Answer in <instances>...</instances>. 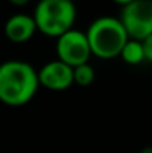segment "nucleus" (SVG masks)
<instances>
[{
  "instance_id": "f257e3e1",
  "label": "nucleus",
  "mask_w": 152,
  "mask_h": 153,
  "mask_svg": "<svg viewBox=\"0 0 152 153\" xmlns=\"http://www.w3.org/2000/svg\"><path fill=\"white\" fill-rule=\"evenodd\" d=\"M37 71L21 59H9L0 64V101L19 107L33 100L39 89Z\"/></svg>"
},
{
  "instance_id": "f03ea898",
  "label": "nucleus",
  "mask_w": 152,
  "mask_h": 153,
  "mask_svg": "<svg viewBox=\"0 0 152 153\" xmlns=\"http://www.w3.org/2000/svg\"><path fill=\"white\" fill-rule=\"evenodd\" d=\"M85 34L88 39L91 55H96L103 59L119 56L122 46L130 39L119 18L113 16H100L94 19Z\"/></svg>"
},
{
  "instance_id": "7ed1b4c3",
  "label": "nucleus",
  "mask_w": 152,
  "mask_h": 153,
  "mask_svg": "<svg viewBox=\"0 0 152 153\" xmlns=\"http://www.w3.org/2000/svg\"><path fill=\"white\" fill-rule=\"evenodd\" d=\"M31 16L37 31L49 37H58L73 28L76 6L73 0H39Z\"/></svg>"
},
{
  "instance_id": "20e7f679",
  "label": "nucleus",
  "mask_w": 152,
  "mask_h": 153,
  "mask_svg": "<svg viewBox=\"0 0 152 153\" xmlns=\"http://www.w3.org/2000/svg\"><path fill=\"white\" fill-rule=\"evenodd\" d=\"M119 21L130 39L142 42L152 34V0H133L124 4Z\"/></svg>"
},
{
  "instance_id": "39448f33",
  "label": "nucleus",
  "mask_w": 152,
  "mask_h": 153,
  "mask_svg": "<svg viewBox=\"0 0 152 153\" xmlns=\"http://www.w3.org/2000/svg\"><path fill=\"white\" fill-rule=\"evenodd\" d=\"M55 51H57L58 59L70 65L72 68L88 62L91 56V49L88 45L87 34L75 28L57 37Z\"/></svg>"
},
{
  "instance_id": "423d86ee",
  "label": "nucleus",
  "mask_w": 152,
  "mask_h": 153,
  "mask_svg": "<svg viewBox=\"0 0 152 153\" xmlns=\"http://www.w3.org/2000/svg\"><path fill=\"white\" fill-rule=\"evenodd\" d=\"M39 85L51 91H66L73 85V68L60 59L45 64L37 71Z\"/></svg>"
},
{
  "instance_id": "0eeeda50",
  "label": "nucleus",
  "mask_w": 152,
  "mask_h": 153,
  "mask_svg": "<svg viewBox=\"0 0 152 153\" xmlns=\"http://www.w3.org/2000/svg\"><path fill=\"white\" fill-rule=\"evenodd\" d=\"M37 31L34 19L31 15L16 13L12 15L4 24V36L13 43L28 42Z\"/></svg>"
},
{
  "instance_id": "6e6552de",
  "label": "nucleus",
  "mask_w": 152,
  "mask_h": 153,
  "mask_svg": "<svg viewBox=\"0 0 152 153\" xmlns=\"http://www.w3.org/2000/svg\"><path fill=\"white\" fill-rule=\"evenodd\" d=\"M119 56L122 58V61L125 64L130 65H137L140 62L145 61V53H143V46L140 40H134V39H128L125 42V45L122 46Z\"/></svg>"
},
{
  "instance_id": "1a4fd4ad",
  "label": "nucleus",
  "mask_w": 152,
  "mask_h": 153,
  "mask_svg": "<svg viewBox=\"0 0 152 153\" xmlns=\"http://www.w3.org/2000/svg\"><path fill=\"white\" fill-rule=\"evenodd\" d=\"M96 79V71L91 64L85 62L73 67V83L79 86H90Z\"/></svg>"
},
{
  "instance_id": "9d476101",
  "label": "nucleus",
  "mask_w": 152,
  "mask_h": 153,
  "mask_svg": "<svg viewBox=\"0 0 152 153\" xmlns=\"http://www.w3.org/2000/svg\"><path fill=\"white\" fill-rule=\"evenodd\" d=\"M142 46H143V53H145V61L152 62V34L142 40Z\"/></svg>"
},
{
  "instance_id": "9b49d317",
  "label": "nucleus",
  "mask_w": 152,
  "mask_h": 153,
  "mask_svg": "<svg viewBox=\"0 0 152 153\" xmlns=\"http://www.w3.org/2000/svg\"><path fill=\"white\" fill-rule=\"evenodd\" d=\"M9 3H12V4H15V6H25L30 0H7Z\"/></svg>"
},
{
  "instance_id": "f8f14e48",
  "label": "nucleus",
  "mask_w": 152,
  "mask_h": 153,
  "mask_svg": "<svg viewBox=\"0 0 152 153\" xmlns=\"http://www.w3.org/2000/svg\"><path fill=\"white\" fill-rule=\"evenodd\" d=\"M112 1H115V3H118V4H121V6H124V4H127V3H130V1H133V0H112Z\"/></svg>"
},
{
  "instance_id": "ddd939ff",
  "label": "nucleus",
  "mask_w": 152,
  "mask_h": 153,
  "mask_svg": "<svg viewBox=\"0 0 152 153\" xmlns=\"http://www.w3.org/2000/svg\"><path fill=\"white\" fill-rule=\"evenodd\" d=\"M140 153H152V146H148V147H143Z\"/></svg>"
}]
</instances>
